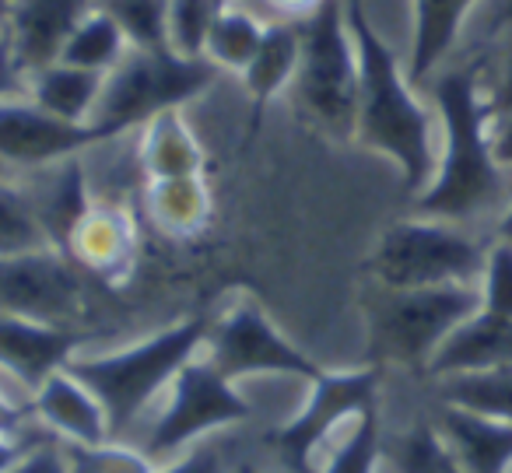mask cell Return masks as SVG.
Masks as SVG:
<instances>
[{
    "label": "cell",
    "instance_id": "6da1fadb",
    "mask_svg": "<svg viewBox=\"0 0 512 473\" xmlns=\"http://www.w3.org/2000/svg\"><path fill=\"white\" fill-rule=\"evenodd\" d=\"M484 53H463L460 64L439 67L428 81L442 123V151L435 179L414 197L421 218L474 228L498 221L512 204V172L491 155V116L484 106Z\"/></svg>",
    "mask_w": 512,
    "mask_h": 473
},
{
    "label": "cell",
    "instance_id": "7a4b0ae2",
    "mask_svg": "<svg viewBox=\"0 0 512 473\" xmlns=\"http://www.w3.org/2000/svg\"><path fill=\"white\" fill-rule=\"evenodd\" d=\"M351 36L358 50V127L355 141L393 158L411 197L432 186L439 169L435 151V116L418 99L397 53L369 22L365 0H344Z\"/></svg>",
    "mask_w": 512,
    "mask_h": 473
},
{
    "label": "cell",
    "instance_id": "3957f363",
    "mask_svg": "<svg viewBox=\"0 0 512 473\" xmlns=\"http://www.w3.org/2000/svg\"><path fill=\"white\" fill-rule=\"evenodd\" d=\"M207 333H211V323L193 316L169 326V330L151 333V337L137 340L130 347H120V351L74 354L67 361V372L99 396L109 417V435L116 438L144 414V407L165 386H172V379L186 361H193L204 351Z\"/></svg>",
    "mask_w": 512,
    "mask_h": 473
},
{
    "label": "cell",
    "instance_id": "277c9868",
    "mask_svg": "<svg viewBox=\"0 0 512 473\" xmlns=\"http://www.w3.org/2000/svg\"><path fill=\"white\" fill-rule=\"evenodd\" d=\"M491 242L474 228L435 218H407L379 235L369 256L376 288L414 291L442 284H477L488 263Z\"/></svg>",
    "mask_w": 512,
    "mask_h": 473
},
{
    "label": "cell",
    "instance_id": "5b68a950",
    "mask_svg": "<svg viewBox=\"0 0 512 473\" xmlns=\"http://www.w3.org/2000/svg\"><path fill=\"white\" fill-rule=\"evenodd\" d=\"M302 57L292 92L309 123L337 141H355L358 127V50L344 0H323V8L299 22Z\"/></svg>",
    "mask_w": 512,
    "mask_h": 473
},
{
    "label": "cell",
    "instance_id": "8992f818",
    "mask_svg": "<svg viewBox=\"0 0 512 473\" xmlns=\"http://www.w3.org/2000/svg\"><path fill=\"white\" fill-rule=\"evenodd\" d=\"M474 312H481L477 284H442V288L414 291L379 288V295L369 302L372 358L425 375L435 351Z\"/></svg>",
    "mask_w": 512,
    "mask_h": 473
},
{
    "label": "cell",
    "instance_id": "52a82bcc",
    "mask_svg": "<svg viewBox=\"0 0 512 473\" xmlns=\"http://www.w3.org/2000/svg\"><path fill=\"white\" fill-rule=\"evenodd\" d=\"M218 67L207 57H179L172 50H130L106 74L95 123H106L116 134L144 127L158 113L183 109L218 81Z\"/></svg>",
    "mask_w": 512,
    "mask_h": 473
},
{
    "label": "cell",
    "instance_id": "ba28073f",
    "mask_svg": "<svg viewBox=\"0 0 512 473\" xmlns=\"http://www.w3.org/2000/svg\"><path fill=\"white\" fill-rule=\"evenodd\" d=\"M249 417H253V407L239 393V386L207 358V351H200L172 379L169 403L158 414L155 428L148 431L141 449L155 463H165V459L179 456L186 445L207 438L211 431L232 428Z\"/></svg>",
    "mask_w": 512,
    "mask_h": 473
},
{
    "label": "cell",
    "instance_id": "9c48e42d",
    "mask_svg": "<svg viewBox=\"0 0 512 473\" xmlns=\"http://www.w3.org/2000/svg\"><path fill=\"white\" fill-rule=\"evenodd\" d=\"M0 316H25L53 326H85V270L60 249L0 256Z\"/></svg>",
    "mask_w": 512,
    "mask_h": 473
},
{
    "label": "cell",
    "instance_id": "30bf717a",
    "mask_svg": "<svg viewBox=\"0 0 512 473\" xmlns=\"http://www.w3.org/2000/svg\"><path fill=\"white\" fill-rule=\"evenodd\" d=\"M379 400V368H351V372H323L313 382L306 407L271 435L274 452L292 473H320L316 452L341 424L355 421L362 410Z\"/></svg>",
    "mask_w": 512,
    "mask_h": 473
},
{
    "label": "cell",
    "instance_id": "8fae6325",
    "mask_svg": "<svg viewBox=\"0 0 512 473\" xmlns=\"http://www.w3.org/2000/svg\"><path fill=\"white\" fill-rule=\"evenodd\" d=\"M207 358L232 382L246 375H295L316 382L323 368L292 344L256 302H239L207 333Z\"/></svg>",
    "mask_w": 512,
    "mask_h": 473
},
{
    "label": "cell",
    "instance_id": "7c38bea8",
    "mask_svg": "<svg viewBox=\"0 0 512 473\" xmlns=\"http://www.w3.org/2000/svg\"><path fill=\"white\" fill-rule=\"evenodd\" d=\"M113 127L106 123H71L39 109L29 95L0 99V165L36 172L46 165L78 158L95 144L116 141Z\"/></svg>",
    "mask_w": 512,
    "mask_h": 473
},
{
    "label": "cell",
    "instance_id": "4fadbf2b",
    "mask_svg": "<svg viewBox=\"0 0 512 473\" xmlns=\"http://www.w3.org/2000/svg\"><path fill=\"white\" fill-rule=\"evenodd\" d=\"M99 8V0H4L0 25L18 71L29 74L57 64L67 39Z\"/></svg>",
    "mask_w": 512,
    "mask_h": 473
},
{
    "label": "cell",
    "instance_id": "5bb4252c",
    "mask_svg": "<svg viewBox=\"0 0 512 473\" xmlns=\"http://www.w3.org/2000/svg\"><path fill=\"white\" fill-rule=\"evenodd\" d=\"M92 333L81 326H53L25 316H0V372L22 382L25 393H36L39 382L64 368Z\"/></svg>",
    "mask_w": 512,
    "mask_h": 473
},
{
    "label": "cell",
    "instance_id": "9a60e30c",
    "mask_svg": "<svg viewBox=\"0 0 512 473\" xmlns=\"http://www.w3.org/2000/svg\"><path fill=\"white\" fill-rule=\"evenodd\" d=\"M67 256L85 274L102 277L106 284H123L137 263V221L127 207L92 204L67 239Z\"/></svg>",
    "mask_w": 512,
    "mask_h": 473
},
{
    "label": "cell",
    "instance_id": "2e32d148",
    "mask_svg": "<svg viewBox=\"0 0 512 473\" xmlns=\"http://www.w3.org/2000/svg\"><path fill=\"white\" fill-rule=\"evenodd\" d=\"M29 403H32L36 421L43 424L50 435H57L60 442H74V445L113 442L106 407H102L99 396H95L85 382L67 372V365L57 368L53 375H46Z\"/></svg>",
    "mask_w": 512,
    "mask_h": 473
},
{
    "label": "cell",
    "instance_id": "e0dca14e",
    "mask_svg": "<svg viewBox=\"0 0 512 473\" xmlns=\"http://www.w3.org/2000/svg\"><path fill=\"white\" fill-rule=\"evenodd\" d=\"M432 421L467 473H512V424L435 403Z\"/></svg>",
    "mask_w": 512,
    "mask_h": 473
},
{
    "label": "cell",
    "instance_id": "ac0fdd59",
    "mask_svg": "<svg viewBox=\"0 0 512 473\" xmlns=\"http://www.w3.org/2000/svg\"><path fill=\"white\" fill-rule=\"evenodd\" d=\"M474 4L477 0H414L411 57L404 67L414 88H425L435 71L456 53Z\"/></svg>",
    "mask_w": 512,
    "mask_h": 473
},
{
    "label": "cell",
    "instance_id": "d6986e66",
    "mask_svg": "<svg viewBox=\"0 0 512 473\" xmlns=\"http://www.w3.org/2000/svg\"><path fill=\"white\" fill-rule=\"evenodd\" d=\"M502 365H512V319L491 316V312L481 309L449 333V340L435 351L425 375L439 379V375L481 372V368Z\"/></svg>",
    "mask_w": 512,
    "mask_h": 473
},
{
    "label": "cell",
    "instance_id": "ffe728a7",
    "mask_svg": "<svg viewBox=\"0 0 512 473\" xmlns=\"http://www.w3.org/2000/svg\"><path fill=\"white\" fill-rule=\"evenodd\" d=\"M137 162L148 183L204 176V148L193 137L190 123L183 120V109H169L144 123L137 134Z\"/></svg>",
    "mask_w": 512,
    "mask_h": 473
},
{
    "label": "cell",
    "instance_id": "44dd1931",
    "mask_svg": "<svg viewBox=\"0 0 512 473\" xmlns=\"http://www.w3.org/2000/svg\"><path fill=\"white\" fill-rule=\"evenodd\" d=\"M36 176V183L25 186V190H29V200L36 207L39 221H43L46 235H50L53 249L64 253L78 221L92 211L85 186V165H81V158H67V162L36 169Z\"/></svg>",
    "mask_w": 512,
    "mask_h": 473
},
{
    "label": "cell",
    "instance_id": "7402d4cb",
    "mask_svg": "<svg viewBox=\"0 0 512 473\" xmlns=\"http://www.w3.org/2000/svg\"><path fill=\"white\" fill-rule=\"evenodd\" d=\"M302 57V29L299 22H271L264 32V43L256 50V57L249 60V67L239 74L246 95L253 102L249 109V127H260L264 120V109L271 106V99L278 92H285L295 81Z\"/></svg>",
    "mask_w": 512,
    "mask_h": 473
},
{
    "label": "cell",
    "instance_id": "603a6c76",
    "mask_svg": "<svg viewBox=\"0 0 512 473\" xmlns=\"http://www.w3.org/2000/svg\"><path fill=\"white\" fill-rule=\"evenodd\" d=\"M102 88H106V74L71 67V64H64V60L29 74V81H25V95H29L39 109H46V113L60 116V120H71V123H95Z\"/></svg>",
    "mask_w": 512,
    "mask_h": 473
},
{
    "label": "cell",
    "instance_id": "cb8c5ba5",
    "mask_svg": "<svg viewBox=\"0 0 512 473\" xmlns=\"http://www.w3.org/2000/svg\"><path fill=\"white\" fill-rule=\"evenodd\" d=\"M144 204H148L151 221H155L165 235H172V239H193V235L204 232L207 221H211V207H214L204 176L148 183Z\"/></svg>",
    "mask_w": 512,
    "mask_h": 473
},
{
    "label": "cell",
    "instance_id": "d4e9b609",
    "mask_svg": "<svg viewBox=\"0 0 512 473\" xmlns=\"http://www.w3.org/2000/svg\"><path fill=\"white\" fill-rule=\"evenodd\" d=\"M432 396L435 403H449V407H463L512 424V365L439 375L432 379Z\"/></svg>",
    "mask_w": 512,
    "mask_h": 473
},
{
    "label": "cell",
    "instance_id": "484cf974",
    "mask_svg": "<svg viewBox=\"0 0 512 473\" xmlns=\"http://www.w3.org/2000/svg\"><path fill=\"white\" fill-rule=\"evenodd\" d=\"M267 25L271 22L256 8L239 4V0H228L225 11L218 15V22H214L211 36H207L204 57L211 60L218 71L242 74L249 67V60L256 57L260 43H264Z\"/></svg>",
    "mask_w": 512,
    "mask_h": 473
},
{
    "label": "cell",
    "instance_id": "4316f807",
    "mask_svg": "<svg viewBox=\"0 0 512 473\" xmlns=\"http://www.w3.org/2000/svg\"><path fill=\"white\" fill-rule=\"evenodd\" d=\"M130 53L127 36L120 32V25L113 22V15L102 8H95L85 22L74 29V36L67 39L60 60L71 67H85V71L109 74L123 57Z\"/></svg>",
    "mask_w": 512,
    "mask_h": 473
},
{
    "label": "cell",
    "instance_id": "83f0119b",
    "mask_svg": "<svg viewBox=\"0 0 512 473\" xmlns=\"http://www.w3.org/2000/svg\"><path fill=\"white\" fill-rule=\"evenodd\" d=\"M397 473H467L446 438L439 435L432 417H418L407 431H400L390 445H383Z\"/></svg>",
    "mask_w": 512,
    "mask_h": 473
},
{
    "label": "cell",
    "instance_id": "f1b7e54d",
    "mask_svg": "<svg viewBox=\"0 0 512 473\" xmlns=\"http://www.w3.org/2000/svg\"><path fill=\"white\" fill-rule=\"evenodd\" d=\"M53 249L43 221L29 200V190L11 179H0V256Z\"/></svg>",
    "mask_w": 512,
    "mask_h": 473
},
{
    "label": "cell",
    "instance_id": "f546056e",
    "mask_svg": "<svg viewBox=\"0 0 512 473\" xmlns=\"http://www.w3.org/2000/svg\"><path fill=\"white\" fill-rule=\"evenodd\" d=\"M130 50H169V0H99Z\"/></svg>",
    "mask_w": 512,
    "mask_h": 473
},
{
    "label": "cell",
    "instance_id": "4dcf8cb0",
    "mask_svg": "<svg viewBox=\"0 0 512 473\" xmlns=\"http://www.w3.org/2000/svg\"><path fill=\"white\" fill-rule=\"evenodd\" d=\"M383 456V428H379V403L351 421L344 442L327 456L320 473H376Z\"/></svg>",
    "mask_w": 512,
    "mask_h": 473
},
{
    "label": "cell",
    "instance_id": "1f68e13d",
    "mask_svg": "<svg viewBox=\"0 0 512 473\" xmlns=\"http://www.w3.org/2000/svg\"><path fill=\"white\" fill-rule=\"evenodd\" d=\"M228 0H169V50L179 57H204L207 36Z\"/></svg>",
    "mask_w": 512,
    "mask_h": 473
},
{
    "label": "cell",
    "instance_id": "d6a6232c",
    "mask_svg": "<svg viewBox=\"0 0 512 473\" xmlns=\"http://www.w3.org/2000/svg\"><path fill=\"white\" fill-rule=\"evenodd\" d=\"M64 459L71 473H155L158 463L144 449L120 442H102V445H74L60 442Z\"/></svg>",
    "mask_w": 512,
    "mask_h": 473
},
{
    "label": "cell",
    "instance_id": "836d02e7",
    "mask_svg": "<svg viewBox=\"0 0 512 473\" xmlns=\"http://www.w3.org/2000/svg\"><path fill=\"white\" fill-rule=\"evenodd\" d=\"M481 288V309L491 316L512 319V246L502 239H491L488 263L477 281Z\"/></svg>",
    "mask_w": 512,
    "mask_h": 473
},
{
    "label": "cell",
    "instance_id": "e575fe53",
    "mask_svg": "<svg viewBox=\"0 0 512 473\" xmlns=\"http://www.w3.org/2000/svg\"><path fill=\"white\" fill-rule=\"evenodd\" d=\"M484 53V78H481V88H484V106H488V116L491 120H502V116L512 113V32H505V46L488 57Z\"/></svg>",
    "mask_w": 512,
    "mask_h": 473
},
{
    "label": "cell",
    "instance_id": "d590c367",
    "mask_svg": "<svg viewBox=\"0 0 512 473\" xmlns=\"http://www.w3.org/2000/svg\"><path fill=\"white\" fill-rule=\"evenodd\" d=\"M512 32V0H491L484 4L477 22L470 25V46L467 53H481L488 50V43H495L498 36Z\"/></svg>",
    "mask_w": 512,
    "mask_h": 473
},
{
    "label": "cell",
    "instance_id": "8d00e7d4",
    "mask_svg": "<svg viewBox=\"0 0 512 473\" xmlns=\"http://www.w3.org/2000/svg\"><path fill=\"white\" fill-rule=\"evenodd\" d=\"M155 473H225V452H221V445L211 442V438H200V442H193V449L183 452L176 463L158 466Z\"/></svg>",
    "mask_w": 512,
    "mask_h": 473
},
{
    "label": "cell",
    "instance_id": "74e56055",
    "mask_svg": "<svg viewBox=\"0 0 512 473\" xmlns=\"http://www.w3.org/2000/svg\"><path fill=\"white\" fill-rule=\"evenodd\" d=\"M43 442H50V438H43V435H25L22 428L0 431V473H11L18 463H25V459H29L32 452H36Z\"/></svg>",
    "mask_w": 512,
    "mask_h": 473
},
{
    "label": "cell",
    "instance_id": "f35d334b",
    "mask_svg": "<svg viewBox=\"0 0 512 473\" xmlns=\"http://www.w3.org/2000/svg\"><path fill=\"white\" fill-rule=\"evenodd\" d=\"M267 22H306L323 8V0H256Z\"/></svg>",
    "mask_w": 512,
    "mask_h": 473
},
{
    "label": "cell",
    "instance_id": "ab89813d",
    "mask_svg": "<svg viewBox=\"0 0 512 473\" xmlns=\"http://www.w3.org/2000/svg\"><path fill=\"white\" fill-rule=\"evenodd\" d=\"M11 473H71V466H67V459H64V449H60L57 442H43L36 452H32L25 463H18Z\"/></svg>",
    "mask_w": 512,
    "mask_h": 473
},
{
    "label": "cell",
    "instance_id": "60d3db41",
    "mask_svg": "<svg viewBox=\"0 0 512 473\" xmlns=\"http://www.w3.org/2000/svg\"><path fill=\"white\" fill-rule=\"evenodd\" d=\"M8 95H25V74L11 57V46L0 43V99H8Z\"/></svg>",
    "mask_w": 512,
    "mask_h": 473
},
{
    "label": "cell",
    "instance_id": "b9f144b4",
    "mask_svg": "<svg viewBox=\"0 0 512 473\" xmlns=\"http://www.w3.org/2000/svg\"><path fill=\"white\" fill-rule=\"evenodd\" d=\"M491 155L502 169L512 172V113L502 120H491Z\"/></svg>",
    "mask_w": 512,
    "mask_h": 473
},
{
    "label": "cell",
    "instance_id": "7bdbcfd3",
    "mask_svg": "<svg viewBox=\"0 0 512 473\" xmlns=\"http://www.w3.org/2000/svg\"><path fill=\"white\" fill-rule=\"evenodd\" d=\"M29 417H36V414H32V403H29V407H22V403H15L8 393H4V389H0V431L22 428Z\"/></svg>",
    "mask_w": 512,
    "mask_h": 473
},
{
    "label": "cell",
    "instance_id": "ee69618b",
    "mask_svg": "<svg viewBox=\"0 0 512 473\" xmlns=\"http://www.w3.org/2000/svg\"><path fill=\"white\" fill-rule=\"evenodd\" d=\"M495 239H502V242H509L512 246V204L502 211V218L495 221Z\"/></svg>",
    "mask_w": 512,
    "mask_h": 473
},
{
    "label": "cell",
    "instance_id": "f6af8a7d",
    "mask_svg": "<svg viewBox=\"0 0 512 473\" xmlns=\"http://www.w3.org/2000/svg\"><path fill=\"white\" fill-rule=\"evenodd\" d=\"M0 43H4V25H0Z\"/></svg>",
    "mask_w": 512,
    "mask_h": 473
}]
</instances>
